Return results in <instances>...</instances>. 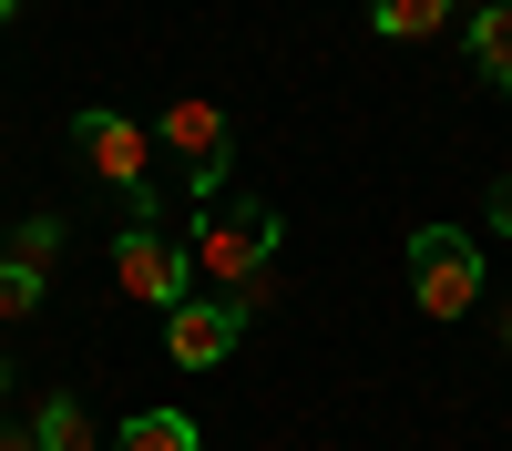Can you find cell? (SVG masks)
I'll return each instance as SVG.
<instances>
[{"label": "cell", "instance_id": "obj_13", "mask_svg": "<svg viewBox=\"0 0 512 451\" xmlns=\"http://www.w3.org/2000/svg\"><path fill=\"white\" fill-rule=\"evenodd\" d=\"M492 236H512V175L492 185Z\"/></svg>", "mask_w": 512, "mask_h": 451}, {"label": "cell", "instance_id": "obj_5", "mask_svg": "<svg viewBox=\"0 0 512 451\" xmlns=\"http://www.w3.org/2000/svg\"><path fill=\"white\" fill-rule=\"evenodd\" d=\"M113 287H123L134 308H185V298H195V277H185V246L164 236L154 216H134V226L113 236Z\"/></svg>", "mask_w": 512, "mask_h": 451}, {"label": "cell", "instance_id": "obj_8", "mask_svg": "<svg viewBox=\"0 0 512 451\" xmlns=\"http://www.w3.org/2000/svg\"><path fill=\"white\" fill-rule=\"evenodd\" d=\"M461 21V0H369V31L379 41H431Z\"/></svg>", "mask_w": 512, "mask_h": 451}, {"label": "cell", "instance_id": "obj_11", "mask_svg": "<svg viewBox=\"0 0 512 451\" xmlns=\"http://www.w3.org/2000/svg\"><path fill=\"white\" fill-rule=\"evenodd\" d=\"M41 298H52V267H31V257H0V318H31Z\"/></svg>", "mask_w": 512, "mask_h": 451}, {"label": "cell", "instance_id": "obj_9", "mask_svg": "<svg viewBox=\"0 0 512 451\" xmlns=\"http://www.w3.org/2000/svg\"><path fill=\"white\" fill-rule=\"evenodd\" d=\"M31 441H41V451H103V431H93V410H82L72 390H52V400L31 410Z\"/></svg>", "mask_w": 512, "mask_h": 451}, {"label": "cell", "instance_id": "obj_2", "mask_svg": "<svg viewBox=\"0 0 512 451\" xmlns=\"http://www.w3.org/2000/svg\"><path fill=\"white\" fill-rule=\"evenodd\" d=\"M72 144H82V164L134 205V216H154V134L134 113H113V103H93V113H72Z\"/></svg>", "mask_w": 512, "mask_h": 451}, {"label": "cell", "instance_id": "obj_1", "mask_svg": "<svg viewBox=\"0 0 512 451\" xmlns=\"http://www.w3.org/2000/svg\"><path fill=\"white\" fill-rule=\"evenodd\" d=\"M277 246H287V216L267 195H236V205H205L195 216V236H185V277H205L195 298H236L246 318L277 298Z\"/></svg>", "mask_w": 512, "mask_h": 451}, {"label": "cell", "instance_id": "obj_14", "mask_svg": "<svg viewBox=\"0 0 512 451\" xmlns=\"http://www.w3.org/2000/svg\"><path fill=\"white\" fill-rule=\"evenodd\" d=\"M0 451H41V441H31V431H0Z\"/></svg>", "mask_w": 512, "mask_h": 451}, {"label": "cell", "instance_id": "obj_10", "mask_svg": "<svg viewBox=\"0 0 512 451\" xmlns=\"http://www.w3.org/2000/svg\"><path fill=\"white\" fill-rule=\"evenodd\" d=\"M113 451H205V431L185 421V410H134V421L113 431Z\"/></svg>", "mask_w": 512, "mask_h": 451}, {"label": "cell", "instance_id": "obj_6", "mask_svg": "<svg viewBox=\"0 0 512 451\" xmlns=\"http://www.w3.org/2000/svg\"><path fill=\"white\" fill-rule=\"evenodd\" d=\"M246 339V308L236 298H185V308H164V359L175 369H226Z\"/></svg>", "mask_w": 512, "mask_h": 451}, {"label": "cell", "instance_id": "obj_16", "mask_svg": "<svg viewBox=\"0 0 512 451\" xmlns=\"http://www.w3.org/2000/svg\"><path fill=\"white\" fill-rule=\"evenodd\" d=\"M11 11H21V0H0V31H11Z\"/></svg>", "mask_w": 512, "mask_h": 451}, {"label": "cell", "instance_id": "obj_4", "mask_svg": "<svg viewBox=\"0 0 512 451\" xmlns=\"http://www.w3.org/2000/svg\"><path fill=\"white\" fill-rule=\"evenodd\" d=\"M410 298H420V318H461L482 298V246L461 226H420L410 236Z\"/></svg>", "mask_w": 512, "mask_h": 451}, {"label": "cell", "instance_id": "obj_3", "mask_svg": "<svg viewBox=\"0 0 512 451\" xmlns=\"http://www.w3.org/2000/svg\"><path fill=\"white\" fill-rule=\"evenodd\" d=\"M154 144L175 154V175H185V195H226V175H236V134H226V113L205 103V93H185V103H164V123H154Z\"/></svg>", "mask_w": 512, "mask_h": 451}, {"label": "cell", "instance_id": "obj_15", "mask_svg": "<svg viewBox=\"0 0 512 451\" xmlns=\"http://www.w3.org/2000/svg\"><path fill=\"white\" fill-rule=\"evenodd\" d=\"M502 359H512V308H502Z\"/></svg>", "mask_w": 512, "mask_h": 451}, {"label": "cell", "instance_id": "obj_7", "mask_svg": "<svg viewBox=\"0 0 512 451\" xmlns=\"http://www.w3.org/2000/svg\"><path fill=\"white\" fill-rule=\"evenodd\" d=\"M461 41H472V72L492 82V93H512V0H482Z\"/></svg>", "mask_w": 512, "mask_h": 451}, {"label": "cell", "instance_id": "obj_12", "mask_svg": "<svg viewBox=\"0 0 512 451\" xmlns=\"http://www.w3.org/2000/svg\"><path fill=\"white\" fill-rule=\"evenodd\" d=\"M11 257H31V267H52V257H62V216H21V236H11Z\"/></svg>", "mask_w": 512, "mask_h": 451}]
</instances>
